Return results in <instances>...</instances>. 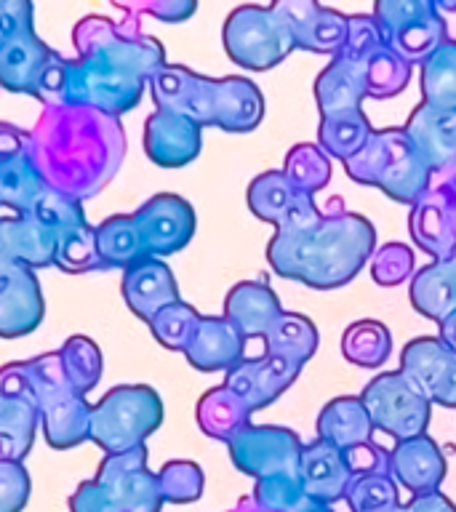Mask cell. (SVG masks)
<instances>
[{"mask_svg":"<svg viewBox=\"0 0 456 512\" xmlns=\"http://www.w3.org/2000/svg\"><path fill=\"white\" fill-rule=\"evenodd\" d=\"M414 251L403 243H387L376 248L371 256V278L379 286H400L408 278H414Z\"/></svg>","mask_w":456,"mask_h":512,"instance_id":"obj_48","label":"cell"},{"mask_svg":"<svg viewBox=\"0 0 456 512\" xmlns=\"http://www.w3.org/2000/svg\"><path fill=\"white\" fill-rule=\"evenodd\" d=\"M296 198H299V190L291 187L283 171H264L256 179H251L246 192L251 214L262 222L275 224V227L283 222V216L288 214V208L294 206Z\"/></svg>","mask_w":456,"mask_h":512,"instance_id":"obj_40","label":"cell"},{"mask_svg":"<svg viewBox=\"0 0 456 512\" xmlns=\"http://www.w3.org/2000/svg\"><path fill=\"white\" fill-rule=\"evenodd\" d=\"M291 512H334V507H331V504H320L315 502V499H307V496H304L302 502L296 504Z\"/></svg>","mask_w":456,"mask_h":512,"instance_id":"obj_57","label":"cell"},{"mask_svg":"<svg viewBox=\"0 0 456 512\" xmlns=\"http://www.w3.org/2000/svg\"><path fill=\"white\" fill-rule=\"evenodd\" d=\"M195 419H198V427L206 432L208 438L230 443L235 435H240L246 427H251V408L235 392H230L224 384H219V387L208 390L198 400Z\"/></svg>","mask_w":456,"mask_h":512,"instance_id":"obj_33","label":"cell"},{"mask_svg":"<svg viewBox=\"0 0 456 512\" xmlns=\"http://www.w3.org/2000/svg\"><path fill=\"white\" fill-rule=\"evenodd\" d=\"M344 358L360 368L384 366L392 355L390 328L379 320H358L342 336Z\"/></svg>","mask_w":456,"mask_h":512,"instance_id":"obj_39","label":"cell"},{"mask_svg":"<svg viewBox=\"0 0 456 512\" xmlns=\"http://www.w3.org/2000/svg\"><path fill=\"white\" fill-rule=\"evenodd\" d=\"M360 400L371 416L374 430H382L384 435L395 438V443L427 435L432 403L406 374L387 371V374L374 376L366 384Z\"/></svg>","mask_w":456,"mask_h":512,"instance_id":"obj_10","label":"cell"},{"mask_svg":"<svg viewBox=\"0 0 456 512\" xmlns=\"http://www.w3.org/2000/svg\"><path fill=\"white\" fill-rule=\"evenodd\" d=\"M232 464L251 478L294 475L302 459V440L288 427L251 424L227 443Z\"/></svg>","mask_w":456,"mask_h":512,"instance_id":"obj_12","label":"cell"},{"mask_svg":"<svg viewBox=\"0 0 456 512\" xmlns=\"http://www.w3.org/2000/svg\"><path fill=\"white\" fill-rule=\"evenodd\" d=\"M344 171L352 182L376 187L406 206H414L432 184V171L408 142L403 128L374 131L358 155L344 160Z\"/></svg>","mask_w":456,"mask_h":512,"instance_id":"obj_3","label":"cell"},{"mask_svg":"<svg viewBox=\"0 0 456 512\" xmlns=\"http://www.w3.org/2000/svg\"><path fill=\"white\" fill-rule=\"evenodd\" d=\"M123 155L120 120L91 107H46L30 131V158L46 187L78 203L112 182Z\"/></svg>","mask_w":456,"mask_h":512,"instance_id":"obj_1","label":"cell"},{"mask_svg":"<svg viewBox=\"0 0 456 512\" xmlns=\"http://www.w3.org/2000/svg\"><path fill=\"white\" fill-rule=\"evenodd\" d=\"M120 291H123L128 310L144 323H150L152 315H158L163 307L179 302V286H176L174 272L163 259H155V256H147L134 267L123 270Z\"/></svg>","mask_w":456,"mask_h":512,"instance_id":"obj_22","label":"cell"},{"mask_svg":"<svg viewBox=\"0 0 456 512\" xmlns=\"http://www.w3.org/2000/svg\"><path fill=\"white\" fill-rule=\"evenodd\" d=\"M339 56L355 59L363 67L368 80V96H374V99H392V96L403 94L414 75L411 64L403 62L395 51L384 46L371 14L350 16L347 43Z\"/></svg>","mask_w":456,"mask_h":512,"instance_id":"obj_11","label":"cell"},{"mask_svg":"<svg viewBox=\"0 0 456 512\" xmlns=\"http://www.w3.org/2000/svg\"><path fill=\"white\" fill-rule=\"evenodd\" d=\"M72 40L78 59L104 64L150 83L155 72L166 64V51L152 35H142L136 27L112 22L107 16H86L75 24Z\"/></svg>","mask_w":456,"mask_h":512,"instance_id":"obj_7","label":"cell"},{"mask_svg":"<svg viewBox=\"0 0 456 512\" xmlns=\"http://www.w3.org/2000/svg\"><path fill=\"white\" fill-rule=\"evenodd\" d=\"M147 86L158 110L184 115L200 128L214 123L216 78L198 75L184 64H163Z\"/></svg>","mask_w":456,"mask_h":512,"instance_id":"obj_14","label":"cell"},{"mask_svg":"<svg viewBox=\"0 0 456 512\" xmlns=\"http://www.w3.org/2000/svg\"><path fill=\"white\" fill-rule=\"evenodd\" d=\"M371 134H374V128H371L363 110L328 115V118H320L318 147L326 152L328 158L350 160L352 155H358L366 147Z\"/></svg>","mask_w":456,"mask_h":512,"instance_id":"obj_36","label":"cell"},{"mask_svg":"<svg viewBox=\"0 0 456 512\" xmlns=\"http://www.w3.org/2000/svg\"><path fill=\"white\" fill-rule=\"evenodd\" d=\"M283 315L278 294L264 280H243L224 299V318L238 328L243 339H264Z\"/></svg>","mask_w":456,"mask_h":512,"instance_id":"obj_25","label":"cell"},{"mask_svg":"<svg viewBox=\"0 0 456 512\" xmlns=\"http://www.w3.org/2000/svg\"><path fill=\"white\" fill-rule=\"evenodd\" d=\"M59 360L70 384L80 395H86L102 379V350L88 336H70L59 350Z\"/></svg>","mask_w":456,"mask_h":512,"instance_id":"obj_43","label":"cell"},{"mask_svg":"<svg viewBox=\"0 0 456 512\" xmlns=\"http://www.w3.org/2000/svg\"><path fill=\"white\" fill-rule=\"evenodd\" d=\"M419 83H422V104L456 110V40H446L443 46L424 59Z\"/></svg>","mask_w":456,"mask_h":512,"instance_id":"obj_37","label":"cell"},{"mask_svg":"<svg viewBox=\"0 0 456 512\" xmlns=\"http://www.w3.org/2000/svg\"><path fill=\"white\" fill-rule=\"evenodd\" d=\"M318 438L336 446L339 451H350L355 446L371 443L374 424H371L363 400L355 395L328 400L318 416Z\"/></svg>","mask_w":456,"mask_h":512,"instance_id":"obj_31","label":"cell"},{"mask_svg":"<svg viewBox=\"0 0 456 512\" xmlns=\"http://www.w3.org/2000/svg\"><path fill=\"white\" fill-rule=\"evenodd\" d=\"M24 216H30L32 222H38L43 230L54 232V235L80 227V224H88L86 214H83V203L67 198V195L51 190V187H43L38 192V198L32 200L30 211Z\"/></svg>","mask_w":456,"mask_h":512,"instance_id":"obj_45","label":"cell"},{"mask_svg":"<svg viewBox=\"0 0 456 512\" xmlns=\"http://www.w3.org/2000/svg\"><path fill=\"white\" fill-rule=\"evenodd\" d=\"M400 512H456V504L446 494L435 491V494L411 496V502L403 504Z\"/></svg>","mask_w":456,"mask_h":512,"instance_id":"obj_55","label":"cell"},{"mask_svg":"<svg viewBox=\"0 0 456 512\" xmlns=\"http://www.w3.org/2000/svg\"><path fill=\"white\" fill-rule=\"evenodd\" d=\"M54 264L59 270L70 272V275L104 270L102 259H99V248H96L94 227L91 224H80V227L59 232L56 235Z\"/></svg>","mask_w":456,"mask_h":512,"instance_id":"obj_42","label":"cell"},{"mask_svg":"<svg viewBox=\"0 0 456 512\" xmlns=\"http://www.w3.org/2000/svg\"><path fill=\"white\" fill-rule=\"evenodd\" d=\"M230 512H262V510H259V507L251 502V499H246V502H240L238 507H235V510H230Z\"/></svg>","mask_w":456,"mask_h":512,"instance_id":"obj_58","label":"cell"},{"mask_svg":"<svg viewBox=\"0 0 456 512\" xmlns=\"http://www.w3.org/2000/svg\"><path fill=\"white\" fill-rule=\"evenodd\" d=\"M32 483L24 462H0V512H22Z\"/></svg>","mask_w":456,"mask_h":512,"instance_id":"obj_49","label":"cell"},{"mask_svg":"<svg viewBox=\"0 0 456 512\" xmlns=\"http://www.w3.org/2000/svg\"><path fill=\"white\" fill-rule=\"evenodd\" d=\"M203 128L176 112L155 110L144 123V152L160 168L190 166L200 155Z\"/></svg>","mask_w":456,"mask_h":512,"instance_id":"obj_20","label":"cell"},{"mask_svg":"<svg viewBox=\"0 0 456 512\" xmlns=\"http://www.w3.org/2000/svg\"><path fill=\"white\" fill-rule=\"evenodd\" d=\"M134 222L139 227L147 256L160 259L182 251L190 243L195 235V208L182 195L160 192L136 211Z\"/></svg>","mask_w":456,"mask_h":512,"instance_id":"obj_13","label":"cell"},{"mask_svg":"<svg viewBox=\"0 0 456 512\" xmlns=\"http://www.w3.org/2000/svg\"><path fill=\"white\" fill-rule=\"evenodd\" d=\"M43 187L46 182L32 163L30 152L0 160V208H11L16 216H24Z\"/></svg>","mask_w":456,"mask_h":512,"instance_id":"obj_38","label":"cell"},{"mask_svg":"<svg viewBox=\"0 0 456 512\" xmlns=\"http://www.w3.org/2000/svg\"><path fill=\"white\" fill-rule=\"evenodd\" d=\"M403 510V504L395 502V504H384V507H376V510H368V512H400Z\"/></svg>","mask_w":456,"mask_h":512,"instance_id":"obj_59","label":"cell"},{"mask_svg":"<svg viewBox=\"0 0 456 512\" xmlns=\"http://www.w3.org/2000/svg\"><path fill=\"white\" fill-rule=\"evenodd\" d=\"M299 475H302L304 496L331 507L342 502L352 483V472L342 451L320 438L302 446Z\"/></svg>","mask_w":456,"mask_h":512,"instance_id":"obj_23","label":"cell"},{"mask_svg":"<svg viewBox=\"0 0 456 512\" xmlns=\"http://www.w3.org/2000/svg\"><path fill=\"white\" fill-rule=\"evenodd\" d=\"M198 371H232L246 358V339L227 318H200L190 347L184 350Z\"/></svg>","mask_w":456,"mask_h":512,"instance_id":"obj_26","label":"cell"},{"mask_svg":"<svg viewBox=\"0 0 456 512\" xmlns=\"http://www.w3.org/2000/svg\"><path fill=\"white\" fill-rule=\"evenodd\" d=\"M342 454L347 459L352 478H358V475H390V448H384L376 440L342 451Z\"/></svg>","mask_w":456,"mask_h":512,"instance_id":"obj_50","label":"cell"},{"mask_svg":"<svg viewBox=\"0 0 456 512\" xmlns=\"http://www.w3.org/2000/svg\"><path fill=\"white\" fill-rule=\"evenodd\" d=\"M376 230L366 216L344 211L320 214L315 222L278 230L267 243V262L280 278L331 291L347 286L374 256Z\"/></svg>","mask_w":456,"mask_h":512,"instance_id":"obj_2","label":"cell"},{"mask_svg":"<svg viewBox=\"0 0 456 512\" xmlns=\"http://www.w3.org/2000/svg\"><path fill=\"white\" fill-rule=\"evenodd\" d=\"M371 19L384 46L411 67L422 64L448 40L446 16L432 0H379Z\"/></svg>","mask_w":456,"mask_h":512,"instance_id":"obj_9","label":"cell"},{"mask_svg":"<svg viewBox=\"0 0 456 512\" xmlns=\"http://www.w3.org/2000/svg\"><path fill=\"white\" fill-rule=\"evenodd\" d=\"M43 315L46 302L35 270L0 262V339L32 334Z\"/></svg>","mask_w":456,"mask_h":512,"instance_id":"obj_17","label":"cell"},{"mask_svg":"<svg viewBox=\"0 0 456 512\" xmlns=\"http://www.w3.org/2000/svg\"><path fill=\"white\" fill-rule=\"evenodd\" d=\"M24 152H30V131L0 120V160H11Z\"/></svg>","mask_w":456,"mask_h":512,"instance_id":"obj_53","label":"cell"},{"mask_svg":"<svg viewBox=\"0 0 456 512\" xmlns=\"http://www.w3.org/2000/svg\"><path fill=\"white\" fill-rule=\"evenodd\" d=\"M38 427L32 395H0V462H24Z\"/></svg>","mask_w":456,"mask_h":512,"instance_id":"obj_32","label":"cell"},{"mask_svg":"<svg viewBox=\"0 0 456 512\" xmlns=\"http://www.w3.org/2000/svg\"><path fill=\"white\" fill-rule=\"evenodd\" d=\"M222 40L232 62L254 72L278 67L291 51H296L286 19L275 6L235 8L224 22Z\"/></svg>","mask_w":456,"mask_h":512,"instance_id":"obj_8","label":"cell"},{"mask_svg":"<svg viewBox=\"0 0 456 512\" xmlns=\"http://www.w3.org/2000/svg\"><path fill=\"white\" fill-rule=\"evenodd\" d=\"M30 30L32 3H27V0H0V46Z\"/></svg>","mask_w":456,"mask_h":512,"instance_id":"obj_52","label":"cell"},{"mask_svg":"<svg viewBox=\"0 0 456 512\" xmlns=\"http://www.w3.org/2000/svg\"><path fill=\"white\" fill-rule=\"evenodd\" d=\"M163 422V403L147 384H118L91 406V432L104 456L126 454L144 446Z\"/></svg>","mask_w":456,"mask_h":512,"instance_id":"obj_6","label":"cell"},{"mask_svg":"<svg viewBox=\"0 0 456 512\" xmlns=\"http://www.w3.org/2000/svg\"><path fill=\"white\" fill-rule=\"evenodd\" d=\"M272 6L286 19L296 48L310 54H328L331 59L342 54L350 32V16L320 6L315 0H280Z\"/></svg>","mask_w":456,"mask_h":512,"instance_id":"obj_16","label":"cell"},{"mask_svg":"<svg viewBox=\"0 0 456 512\" xmlns=\"http://www.w3.org/2000/svg\"><path fill=\"white\" fill-rule=\"evenodd\" d=\"M163 499L155 472L147 470V446L104 456L94 480L70 496V512H160Z\"/></svg>","mask_w":456,"mask_h":512,"instance_id":"obj_4","label":"cell"},{"mask_svg":"<svg viewBox=\"0 0 456 512\" xmlns=\"http://www.w3.org/2000/svg\"><path fill=\"white\" fill-rule=\"evenodd\" d=\"M200 318H203V315H200L192 304L179 299V302L163 307L158 315H152V320L147 326H150L155 342L163 344L166 350L184 352L190 347L195 331H198Z\"/></svg>","mask_w":456,"mask_h":512,"instance_id":"obj_44","label":"cell"},{"mask_svg":"<svg viewBox=\"0 0 456 512\" xmlns=\"http://www.w3.org/2000/svg\"><path fill=\"white\" fill-rule=\"evenodd\" d=\"M318 342V328L310 318H304L299 312L283 310V315L270 328V334L264 336V347H267L264 352L291 360L296 366H304L318 350Z\"/></svg>","mask_w":456,"mask_h":512,"instance_id":"obj_35","label":"cell"},{"mask_svg":"<svg viewBox=\"0 0 456 512\" xmlns=\"http://www.w3.org/2000/svg\"><path fill=\"white\" fill-rule=\"evenodd\" d=\"M400 374H406L430 403L456 408V352L438 336H419L400 352Z\"/></svg>","mask_w":456,"mask_h":512,"instance_id":"obj_15","label":"cell"},{"mask_svg":"<svg viewBox=\"0 0 456 512\" xmlns=\"http://www.w3.org/2000/svg\"><path fill=\"white\" fill-rule=\"evenodd\" d=\"M408 230L414 238L416 248H422L424 254L432 256L435 262H443L456 251V227L454 216L448 211L438 192L427 190L422 198L411 206L408 216Z\"/></svg>","mask_w":456,"mask_h":512,"instance_id":"obj_30","label":"cell"},{"mask_svg":"<svg viewBox=\"0 0 456 512\" xmlns=\"http://www.w3.org/2000/svg\"><path fill=\"white\" fill-rule=\"evenodd\" d=\"M331 174H334L331 158L320 150L318 144L302 142L288 150L283 176L291 182L294 190L304 192V195H315L331 182Z\"/></svg>","mask_w":456,"mask_h":512,"instance_id":"obj_41","label":"cell"},{"mask_svg":"<svg viewBox=\"0 0 456 512\" xmlns=\"http://www.w3.org/2000/svg\"><path fill=\"white\" fill-rule=\"evenodd\" d=\"M438 339L446 344L448 350L456 352V310L438 323Z\"/></svg>","mask_w":456,"mask_h":512,"instance_id":"obj_56","label":"cell"},{"mask_svg":"<svg viewBox=\"0 0 456 512\" xmlns=\"http://www.w3.org/2000/svg\"><path fill=\"white\" fill-rule=\"evenodd\" d=\"M155 478H158V491L163 504L198 502L203 496V486H206L203 470L195 462H187V459H174V462L163 464L155 472Z\"/></svg>","mask_w":456,"mask_h":512,"instance_id":"obj_46","label":"cell"},{"mask_svg":"<svg viewBox=\"0 0 456 512\" xmlns=\"http://www.w3.org/2000/svg\"><path fill=\"white\" fill-rule=\"evenodd\" d=\"M264 118V96L248 78L227 75L216 78L214 94V123L211 126L230 131V134H246L254 131Z\"/></svg>","mask_w":456,"mask_h":512,"instance_id":"obj_28","label":"cell"},{"mask_svg":"<svg viewBox=\"0 0 456 512\" xmlns=\"http://www.w3.org/2000/svg\"><path fill=\"white\" fill-rule=\"evenodd\" d=\"M115 6L123 8L128 16L147 14L166 24L187 22L198 11V6L192 0H150V3H115Z\"/></svg>","mask_w":456,"mask_h":512,"instance_id":"obj_51","label":"cell"},{"mask_svg":"<svg viewBox=\"0 0 456 512\" xmlns=\"http://www.w3.org/2000/svg\"><path fill=\"white\" fill-rule=\"evenodd\" d=\"M94 232L104 270H128L136 262L147 259L134 214L107 216L99 227H94Z\"/></svg>","mask_w":456,"mask_h":512,"instance_id":"obj_34","label":"cell"},{"mask_svg":"<svg viewBox=\"0 0 456 512\" xmlns=\"http://www.w3.org/2000/svg\"><path fill=\"white\" fill-rule=\"evenodd\" d=\"M366 96V72L355 59H347V56H334L315 80V102H318L320 118L360 110Z\"/></svg>","mask_w":456,"mask_h":512,"instance_id":"obj_29","label":"cell"},{"mask_svg":"<svg viewBox=\"0 0 456 512\" xmlns=\"http://www.w3.org/2000/svg\"><path fill=\"white\" fill-rule=\"evenodd\" d=\"M344 502L350 504L352 512H368L384 504L400 502V486L392 475H358L352 478Z\"/></svg>","mask_w":456,"mask_h":512,"instance_id":"obj_47","label":"cell"},{"mask_svg":"<svg viewBox=\"0 0 456 512\" xmlns=\"http://www.w3.org/2000/svg\"><path fill=\"white\" fill-rule=\"evenodd\" d=\"M56 235L30 216H0V262L40 270L54 264Z\"/></svg>","mask_w":456,"mask_h":512,"instance_id":"obj_27","label":"cell"},{"mask_svg":"<svg viewBox=\"0 0 456 512\" xmlns=\"http://www.w3.org/2000/svg\"><path fill=\"white\" fill-rule=\"evenodd\" d=\"M299 371L302 366H296L291 360L264 352L259 358H243L232 371H227L224 387L235 392L254 414L272 406L296 382Z\"/></svg>","mask_w":456,"mask_h":512,"instance_id":"obj_19","label":"cell"},{"mask_svg":"<svg viewBox=\"0 0 456 512\" xmlns=\"http://www.w3.org/2000/svg\"><path fill=\"white\" fill-rule=\"evenodd\" d=\"M24 368L48 446L64 451L86 443L91 432V403L70 384L59 352L27 360Z\"/></svg>","mask_w":456,"mask_h":512,"instance_id":"obj_5","label":"cell"},{"mask_svg":"<svg viewBox=\"0 0 456 512\" xmlns=\"http://www.w3.org/2000/svg\"><path fill=\"white\" fill-rule=\"evenodd\" d=\"M390 475L414 496L435 494L446 478V456L430 435L400 440L390 448Z\"/></svg>","mask_w":456,"mask_h":512,"instance_id":"obj_21","label":"cell"},{"mask_svg":"<svg viewBox=\"0 0 456 512\" xmlns=\"http://www.w3.org/2000/svg\"><path fill=\"white\" fill-rule=\"evenodd\" d=\"M403 131L408 142L414 144V150L419 152V158L427 163L432 176L440 174L456 160V110L419 104L408 115Z\"/></svg>","mask_w":456,"mask_h":512,"instance_id":"obj_24","label":"cell"},{"mask_svg":"<svg viewBox=\"0 0 456 512\" xmlns=\"http://www.w3.org/2000/svg\"><path fill=\"white\" fill-rule=\"evenodd\" d=\"M432 190L438 192L443 203L448 206L451 216H454V227H456V160L451 166H446L440 174L432 176Z\"/></svg>","mask_w":456,"mask_h":512,"instance_id":"obj_54","label":"cell"},{"mask_svg":"<svg viewBox=\"0 0 456 512\" xmlns=\"http://www.w3.org/2000/svg\"><path fill=\"white\" fill-rule=\"evenodd\" d=\"M59 59L62 56L48 48L35 30L22 32L0 46V86L14 94H30L40 99L48 75L54 72Z\"/></svg>","mask_w":456,"mask_h":512,"instance_id":"obj_18","label":"cell"}]
</instances>
